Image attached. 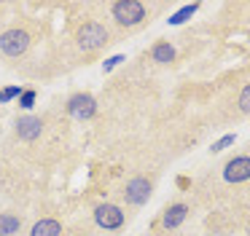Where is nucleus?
<instances>
[{
  "label": "nucleus",
  "instance_id": "2",
  "mask_svg": "<svg viewBox=\"0 0 250 236\" xmlns=\"http://www.w3.org/2000/svg\"><path fill=\"white\" fill-rule=\"evenodd\" d=\"M105 43H108V30H105L100 21H86V24L78 30V46H81L83 51H97Z\"/></svg>",
  "mask_w": 250,
  "mask_h": 236
},
{
  "label": "nucleus",
  "instance_id": "9",
  "mask_svg": "<svg viewBox=\"0 0 250 236\" xmlns=\"http://www.w3.org/2000/svg\"><path fill=\"white\" fill-rule=\"evenodd\" d=\"M186 215H188V207H186V204H172V207L162 215V225L167 231H172V228H178V225H183Z\"/></svg>",
  "mask_w": 250,
  "mask_h": 236
},
{
  "label": "nucleus",
  "instance_id": "17",
  "mask_svg": "<svg viewBox=\"0 0 250 236\" xmlns=\"http://www.w3.org/2000/svg\"><path fill=\"white\" fill-rule=\"evenodd\" d=\"M239 110L242 113H250V83L242 89V94H239Z\"/></svg>",
  "mask_w": 250,
  "mask_h": 236
},
{
  "label": "nucleus",
  "instance_id": "10",
  "mask_svg": "<svg viewBox=\"0 0 250 236\" xmlns=\"http://www.w3.org/2000/svg\"><path fill=\"white\" fill-rule=\"evenodd\" d=\"M62 234V225L60 220H51V217H43L33 225V234L30 236H60Z\"/></svg>",
  "mask_w": 250,
  "mask_h": 236
},
{
  "label": "nucleus",
  "instance_id": "7",
  "mask_svg": "<svg viewBox=\"0 0 250 236\" xmlns=\"http://www.w3.org/2000/svg\"><path fill=\"white\" fill-rule=\"evenodd\" d=\"M148 196H151V182L146 180V177H132L129 182H126V188H124V198H126V204H146L148 201Z\"/></svg>",
  "mask_w": 250,
  "mask_h": 236
},
{
  "label": "nucleus",
  "instance_id": "3",
  "mask_svg": "<svg viewBox=\"0 0 250 236\" xmlns=\"http://www.w3.org/2000/svg\"><path fill=\"white\" fill-rule=\"evenodd\" d=\"M27 48H30V35L24 30H19V27L6 30L0 35V51L6 54V57H22Z\"/></svg>",
  "mask_w": 250,
  "mask_h": 236
},
{
  "label": "nucleus",
  "instance_id": "19",
  "mask_svg": "<svg viewBox=\"0 0 250 236\" xmlns=\"http://www.w3.org/2000/svg\"><path fill=\"white\" fill-rule=\"evenodd\" d=\"M248 236H250V228H248Z\"/></svg>",
  "mask_w": 250,
  "mask_h": 236
},
{
  "label": "nucleus",
  "instance_id": "14",
  "mask_svg": "<svg viewBox=\"0 0 250 236\" xmlns=\"http://www.w3.org/2000/svg\"><path fill=\"white\" fill-rule=\"evenodd\" d=\"M229 145H234V134H226V137H221L218 142H212V153H221V150H226Z\"/></svg>",
  "mask_w": 250,
  "mask_h": 236
},
{
  "label": "nucleus",
  "instance_id": "12",
  "mask_svg": "<svg viewBox=\"0 0 250 236\" xmlns=\"http://www.w3.org/2000/svg\"><path fill=\"white\" fill-rule=\"evenodd\" d=\"M22 225V220L17 215H0V236H14Z\"/></svg>",
  "mask_w": 250,
  "mask_h": 236
},
{
  "label": "nucleus",
  "instance_id": "5",
  "mask_svg": "<svg viewBox=\"0 0 250 236\" xmlns=\"http://www.w3.org/2000/svg\"><path fill=\"white\" fill-rule=\"evenodd\" d=\"M94 110H97V102H94L92 94H76V97H70V102H67V113H70L76 121L92 118Z\"/></svg>",
  "mask_w": 250,
  "mask_h": 236
},
{
  "label": "nucleus",
  "instance_id": "18",
  "mask_svg": "<svg viewBox=\"0 0 250 236\" xmlns=\"http://www.w3.org/2000/svg\"><path fill=\"white\" fill-rule=\"evenodd\" d=\"M121 62H124V54H116V57H110V59H105V62H103V70H105V73H110V70H113L116 64H121Z\"/></svg>",
  "mask_w": 250,
  "mask_h": 236
},
{
  "label": "nucleus",
  "instance_id": "8",
  "mask_svg": "<svg viewBox=\"0 0 250 236\" xmlns=\"http://www.w3.org/2000/svg\"><path fill=\"white\" fill-rule=\"evenodd\" d=\"M41 132H43V121L35 116H24L17 121V134L22 139H27V142H33V139L41 137Z\"/></svg>",
  "mask_w": 250,
  "mask_h": 236
},
{
  "label": "nucleus",
  "instance_id": "13",
  "mask_svg": "<svg viewBox=\"0 0 250 236\" xmlns=\"http://www.w3.org/2000/svg\"><path fill=\"white\" fill-rule=\"evenodd\" d=\"M196 11H199V5H196V3H191V5H183V8H180V11H175V14L169 16L167 21H169L172 27H178V24H183V21H188L191 16L196 14Z\"/></svg>",
  "mask_w": 250,
  "mask_h": 236
},
{
  "label": "nucleus",
  "instance_id": "16",
  "mask_svg": "<svg viewBox=\"0 0 250 236\" xmlns=\"http://www.w3.org/2000/svg\"><path fill=\"white\" fill-rule=\"evenodd\" d=\"M14 97H22V89H19V86H8V89L0 91V102H8V99H14Z\"/></svg>",
  "mask_w": 250,
  "mask_h": 236
},
{
  "label": "nucleus",
  "instance_id": "1",
  "mask_svg": "<svg viewBox=\"0 0 250 236\" xmlns=\"http://www.w3.org/2000/svg\"><path fill=\"white\" fill-rule=\"evenodd\" d=\"M113 19L121 27H137L146 19V5L140 0H119L113 3Z\"/></svg>",
  "mask_w": 250,
  "mask_h": 236
},
{
  "label": "nucleus",
  "instance_id": "15",
  "mask_svg": "<svg viewBox=\"0 0 250 236\" xmlns=\"http://www.w3.org/2000/svg\"><path fill=\"white\" fill-rule=\"evenodd\" d=\"M35 91H22V97H19V107H24V110H30V107L35 105Z\"/></svg>",
  "mask_w": 250,
  "mask_h": 236
},
{
  "label": "nucleus",
  "instance_id": "6",
  "mask_svg": "<svg viewBox=\"0 0 250 236\" xmlns=\"http://www.w3.org/2000/svg\"><path fill=\"white\" fill-rule=\"evenodd\" d=\"M223 180L226 182H245L250 180V156H237L223 166Z\"/></svg>",
  "mask_w": 250,
  "mask_h": 236
},
{
  "label": "nucleus",
  "instance_id": "4",
  "mask_svg": "<svg viewBox=\"0 0 250 236\" xmlns=\"http://www.w3.org/2000/svg\"><path fill=\"white\" fill-rule=\"evenodd\" d=\"M94 223L105 231H116V228L124 225V212H121V207H116V204H100V207L94 209Z\"/></svg>",
  "mask_w": 250,
  "mask_h": 236
},
{
  "label": "nucleus",
  "instance_id": "11",
  "mask_svg": "<svg viewBox=\"0 0 250 236\" xmlns=\"http://www.w3.org/2000/svg\"><path fill=\"white\" fill-rule=\"evenodd\" d=\"M151 57H153V62H159V64H169L175 59V48L169 46L167 40H162V43H156V46H153Z\"/></svg>",
  "mask_w": 250,
  "mask_h": 236
}]
</instances>
